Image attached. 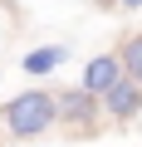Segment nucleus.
<instances>
[{
	"instance_id": "1",
	"label": "nucleus",
	"mask_w": 142,
	"mask_h": 147,
	"mask_svg": "<svg viewBox=\"0 0 142 147\" xmlns=\"http://www.w3.org/2000/svg\"><path fill=\"white\" fill-rule=\"evenodd\" d=\"M54 118H59V103H54L49 93H20V98L5 103V113H0L5 132H15V137H34V132H44Z\"/></svg>"
},
{
	"instance_id": "2",
	"label": "nucleus",
	"mask_w": 142,
	"mask_h": 147,
	"mask_svg": "<svg viewBox=\"0 0 142 147\" xmlns=\"http://www.w3.org/2000/svg\"><path fill=\"white\" fill-rule=\"evenodd\" d=\"M83 84H88L93 93H108V88L118 84V59H93L88 74H83Z\"/></svg>"
},
{
	"instance_id": "3",
	"label": "nucleus",
	"mask_w": 142,
	"mask_h": 147,
	"mask_svg": "<svg viewBox=\"0 0 142 147\" xmlns=\"http://www.w3.org/2000/svg\"><path fill=\"white\" fill-rule=\"evenodd\" d=\"M108 103H113V113H118V118H127V113H137V108H142V93H137L132 84H113V88H108Z\"/></svg>"
},
{
	"instance_id": "4",
	"label": "nucleus",
	"mask_w": 142,
	"mask_h": 147,
	"mask_svg": "<svg viewBox=\"0 0 142 147\" xmlns=\"http://www.w3.org/2000/svg\"><path fill=\"white\" fill-rule=\"evenodd\" d=\"M59 108H64V113H69V118H74V123H88V118H93V88H88V84H83V88H79V93H69V98H64V103H59Z\"/></svg>"
},
{
	"instance_id": "5",
	"label": "nucleus",
	"mask_w": 142,
	"mask_h": 147,
	"mask_svg": "<svg viewBox=\"0 0 142 147\" xmlns=\"http://www.w3.org/2000/svg\"><path fill=\"white\" fill-rule=\"evenodd\" d=\"M59 59H64V49H34L25 59V69L30 74H49V69H59Z\"/></svg>"
},
{
	"instance_id": "6",
	"label": "nucleus",
	"mask_w": 142,
	"mask_h": 147,
	"mask_svg": "<svg viewBox=\"0 0 142 147\" xmlns=\"http://www.w3.org/2000/svg\"><path fill=\"white\" fill-rule=\"evenodd\" d=\"M127 69L142 79V39H132V44H127Z\"/></svg>"
},
{
	"instance_id": "7",
	"label": "nucleus",
	"mask_w": 142,
	"mask_h": 147,
	"mask_svg": "<svg viewBox=\"0 0 142 147\" xmlns=\"http://www.w3.org/2000/svg\"><path fill=\"white\" fill-rule=\"evenodd\" d=\"M127 5H142V0H127Z\"/></svg>"
}]
</instances>
